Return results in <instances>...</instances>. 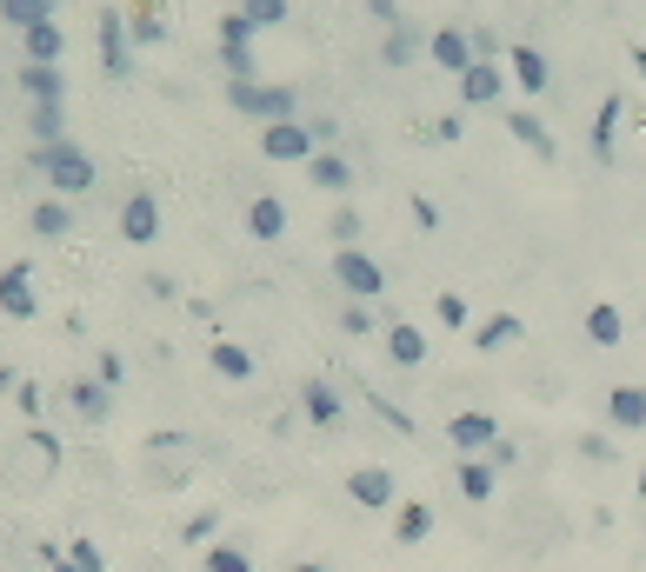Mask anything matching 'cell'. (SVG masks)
Returning <instances> with one entry per match:
<instances>
[{"label": "cell", "mask_w": 646, "mask_h": 572, "mask_svg": "<svg viewBox=\"0 0 646 572\" xmlns=\"http://www.w3.org/2000/svg\"><path fill=\"white\" fill-rule=\"evenodd\" d=\"M34 167L47 174L54 200L94 194V153H88V147H73V140H60V147H34Z\"/></svg>", "instance_id": "1"}, {"label": "cell", "mask_w": 646, "mask_h": 572, "mask_svg": "<svg viewBox=\"0 0 646 572\" xmlns=\"http://www.w3.org/2000/svg\"><path fill=\"white\" fill-rule=\"evenodd\" d=\"M334 287L367 306V300L387 293V267H380L373 254H360V247H334Z\"/></svg>", "instance_id": "2"}, {"label": "cell", "mask_w": 646, "mask_h": 572, "mask_svg": "<svg viewBox=\"0 0 646 572\" xmlns=\"http://www.w3.org/2000/svg\"><path fill=\"white\" fill-rule=\"evenodd\" d=\"M500 440H507V433H500V420H494V413H480V406H466V413H453V420H447V446H453L460 459H487Z\"/></svg>", "instance_id": "3"}, {"label": "cell", "mask_w": 646, "mask_h": 572, "mask_svg": "<svg viewBox=\"0 0 646 572\" xmlns=\"http://www.w3.org/2000/svg\"><path fill=\"white\" fill-rule=\"evenodd\" d=\"M261 153L287 160V167H307L320 153V133H313V120H280V127H261Z\"/></svg>", "instance_id": "4"}, {"label": "cell", "mask_w": 646, "mask_h": 572, "mask_svg": "<svg viewBox=\"0 0 646 572\" xmlns=\"http://www.w3.org/2000/svg\"><path fill=\"white\" fill-rule=\"evenodd\" d=\"M94 34H101V67H107V80H134L127 14H120V8H101V14H94Z\"/></svg>", "instance_id": "5"}, {"label": "cell", "mask_w": 646, "mask_h": 572, "mask_svg": "<svg viewBox=\"0 0 646 572\" xmlns=\"http://www.w3.org/2000/svg\"><path fill=\"white\" fill-rule=\"evenodd\" d=\"M347 500H354L360 513H387V506H400L393 466H354V472H347Z\"/></svg>", "instance_id": "6"}, {"label": "cell", "mask_w": 646, "mask_h": 572, "mask_svg": "<svg viewBox=\"0 0 646 572\" xmlns=\"http://www.w3.org/2000/svg\"><path fill=\"white\" fill-rule=\"evenodd\" d=\"M120 240H127V247H153V240H160V200L147 187H134L120 200Z\"/></svg>", "instance_id": "7"}, {"label": "cell", "mask_w": 646, "mask_h": 572, "mask_svg": "<svg viewBox=\"0 0 646 572\" xmlns=\"http://www.w3.org/2000/svg\"><path fill=\"white\" fill-rule=\"evenodd\" d=\"M300 413H307L320 433H341V427H347V399H341L334 380H307V386H300Z\"/></svg>", "instance_id": "8"}, {"label": "cell", "mask_w": 646, "mask_h": 572, "mask_svg": "<svg viewBox=\"0 0 646 572\" xmlns=\"http://www.w3.org/2000/svg\"><path fill=\"white\" fill-rule=\"evenodd\" d=\"M427 60H434L440 73H466V67H473V27H460V21L434 27V34H427Z\"/></svg>", "instance_id": "9"}, {"label": "cell", "mask_w": 646, "mask_h": 572, "mask_svg": "<svg viewBox=\"0 0 646 572\" xmlns=\"http://www.w3.org/2000/svg\"><path fill=\"white\" fill-rule=\"evenodd\" d=\"M0 313H8V319H34V313H41V293H34V273H27V260L0 267Z\"/></svg>", "instance_id": "10"}, {"label": "cell", "mask_w": 646, "mask_h": 572, "mask_svg": "<svg viewBox=\"0 0 646 572\" xmlns=\"http://www.w3.org/2000/svg\"><path fill=\"white\" fill-rule=\"evenodd\" d=\"M240 226H247L261 247H274V240H287V200L280 194H254L247 213H240Z\"/></svg>", "instance_id": "11"}, {"label": "cell", "mask_w": 646, "mask_h": 572, "mask_svg": "<svg viewBox=\"0 0 646 572\" xmlns=\"http://www.w3.org/2000/svg\"><path fill=\"white\" fill-rule=\"evenodd\" d=\"M507 80H514L520 94H533V101H540V94L553 87V67H546V54H540V47H507Z\"/></svg>", "instance_id": "12"}, {"label": "cell", "mask_w": 646, "mask_h": 572, "mask_svg": "<svg viewBox=\"0 0 646 572\" xmlns=\"http://www.w3.org/2000/svg\"><path fill=\"white\" fill-rule=\"evenodd\" d=\"M507 94V73H500V60H473L466 73H460V101L466 107H494Z\"/></svg>", "instance_id": "13"}, {"label": "cell", "mask_w": 646, "mask_h": 572, "mask_svg": "<svg viewBox=\"0 0 646 572\" xmlns=\"http://www.w3.org/2000/svg\"><path fill=\"white\" fill-rule=\"evenodd\" d=\"M607 427L613 433H639L646 427V386H607Z\"/></svg>", "instance_id": "14"}, {"label": "cell", "mask_w": 646, "mask_h": 572, "mask_svg": "<svg viewBox=\"0 0 646 572\" xmlns=\"http://www.w3.org/2000/svg\"><path fill=\"white\" fill-rule=\"evenodd\" d=\"M453 486H460V500L487 506V500L500 493V466H494V459H460V466H453Z\"/></svg>", "instance_id": "15"}, {"label": "cell", "mask_w": 646, "mask_h": 572, "mask_svg": "<svg viewBox=\"0 0 646 572\" xmlns=\"http://www.w3.org/2000/svg\"><path fill=\"white\" fill-rule=\"evenodd\" d=\"M520 340H527V319H520V313H494V319L473 326V347H480V353H507V347H520Z\"/></svg>", "instance_id": "16"}, {"label": "cell", "mask_w": 646, "mask_h": 572, "mask_svg": "<svg viewBox=\"0 0 646 572\" xmlns=\"http://www.w3.org/2000/svg\"><path fill=\"white\" fill-rule=\"evenodd\" d=\"M67 406L88 427H101L107 413H114V386H101V380H67Z\"/></svg>", "instance_id": "17"}, {"label": "cell", "mask_w": 646, "mask_h": 572, "mask_svg": "<svg viewBox=\"0 0 646 572\" xmlns=\"http://www.w3.org/2000/svg\"><path fill=\"white\" fill-rule=\"evenodd\" d=\"M60 54H67V27H60V21H41V27L21 34V60H34V67H60Z\"/></svg>", "instance_id": "18"}, {"label": "cell", "mask_w": 646, "mask_h": 572, "mask_svg": "<svg viewBox=\"0 0 646 572\" xmlns=\"http://www.w3.org/2000/svg\"><path fill=\"white\" fill-rule=\"evenodd\" d=\"M307 180H313L320 194H347V187H354V160L327 147V153H313V160H307Z\"/></svg>", "instance_id": "19"}, {"label": "cell", "mask_w": 646, "mask_h": 572, "mask_svg": "<svg viewBox=\"0 0 646 572\" xmlns=\"http://www.w3.org/2000/svg\"><path fill=\"white\" fill-rule=\"evenodd\" d=\"M21 101H27V107H41V101H67V73H60V67H34V60H21Z\"/></svg>", "instance_id": "20"}, {"label": "cell", "mask_w": 646, "mask_h": 572, "mask_svg": "<svg viewBox=\"0 0 646 572\" xmlns=\"http://www.w3.org/2000/svg\"><path fill=\"white\" fill-rule=\"evenodd\" d=\"M434 533V506L427 500H400L393 506V546H427Z\"/></svg>", "instance_id": "21"}, {"label": "cell", "mask_w": 646, "mask_h": 572, "mask_svg": "<svg viewBox=\"0 0 646 572\" xmlns=\"http://www.w3.org/2000/svg\"><path fill=\"white\" fill-rule=\"evenodd\" d=\"M387 353H393V366H427V334L414 319H393L387 326Z\"/></svg>", "instance_id": "22"}, {"label": "cell", "mask_w": 646, "mask_h": 572, "mask_svg": "<svg viewBox=\"0 0 646 572\" xmlns=\"http://www.w3.org/2000/svg\"><path fill=\"white\" fill-rule=\"evenodd\" d=\"M207 366L220 373V380H254V353L247 347H240V340H207Z\"/></svg>", "instance_id": "23"}, {"label": "cell", "mask_w": 646, "mask_h": 572, "mask_svg": "<svg viewBox=\"0 0 646 572\" xmlns=\"http://www.w3.org/2000/svg\"><path fill=\"white\" fill-rule=\"evenodd\" d=\"M507 133H514L520 147H533L540 160H560V147H553V133H546V120H540L533 107H520V114H507Z\"/></svg>", "instance_id": "24"}, {"label": "cell", "mask_w": 646, "mask_h": 572, "mask_svg": "<svg viewBox=\"0 0 646 572\" xmlns=\"http://www.w3.org/2000/svg\"><path fill=\"white\" fill-rule=\"evenodd\" d=\"M420 47H427V40H420V27H407V21H400V27H387V40H380V60L400 73V67H414V60H420Z\"/></svg>", "instance_id": "25"}, {"label": "cell", "mask_w": 646, "mask_h": 572, "mask_svg": "<svg viewBox=\"0 0 646 572\" xmlns=\"http://www.w3.org/2000/svg\"><path fill=\"white\" fill-rule=\"evenodd\" d=\"M254 34H261V27H254L247 14H240V8H227V14H220V54H227V60L254 54Z\"/></svg>", "instance_id": "26"}, {"label": "cell", "mask_w": 646, "mask_h": 572, "mask_svg": "<svg viewBox=\"0 0 646 572\" xmlns=\"http://www.w3.org/2000/svg\"><path fill=\"white\" fill-rule=\"evenodd\" d=\"M587 340H593V347H620V340H626L620 306H607V300H593V306H587Z\"/></svg>", "instance_id": "27"}, {"label": "cell", "mask_w": 646, "mask_h": 572, "mask_svg": "<svg viewBox=\"0 0 646 572\" xmlns=\"http://www.w3.org/2000/svg\"><path fill=\"white\" fill-rule=\"evenodd\" d=\"M27 226H34L41 240H67V233H73V207H67V200H34Z\"/></svg>", "instance_id": "28"}, {"label": "cell", "mask_w": 646, "mask_h": 572, "mask_svg": "<svg viewBox=\"0 0 646 572\" xmlns=\"http://www.w3.org/2000/svg\"><path fill=\"white\" fill-rule=\"evenodd\" d=\"M27 133H34L41 147H60V140H67V114H60V101H41V107H27Z\"/></svg>", "instance_id": "29"}, {"label": "cell", "mask_w": 646, "mask_h": 572, "mask_svg": "<svg viewBox=\"0 0 646 572\" xmlns=\"http://www.w3.org/2000/svg\"><path fill=\"white\" fill-rule=\"evenodd\" d=\"M620 94H607L600 101V114H593V160H613V133H620Z\"/></svg>", "instance_id": "30"}, {"label": "cell", "mask_w": 646, "mask_h": 572, "mask_svg": "<svg viewBox=\"0 0 646 572\" xmlns=\"http://www.w3.org/2000/svg\"><path fill=\"white\" fill-rule=\"evenodd\" d=\"M127 40H140V47H160V40H168V21H160L153 0H140V8L127 14Z\"/></svg>", "instance_id": "31"}, {"label": "cell", "mask_w": 646, "mask_h": 572, "mask_svg": "<svg viewBox=\"0 0 646 572\" xmlns=\"http://www.w3.org/2000/svg\"><path fill=\"white\" fill-rule=\"evenodd\" d=\"M227 107L247 114V120H267V87L261 80H227Z\"/></svg>", "instance_id": "32"}, {"label": "cell", "mask_w": 646, "mask_h": 572, "mask_svg": "<svg viewBox=\"0 0 646 572\" xmlns=\"http://www.w3.org/2000/svg\"><path fill=\"white\" fill-rule=\"evenodd\" d=\"M54 8H60V0H8V8H0V21H8L14 34H27V27L54 21Z\"/></svg>", "instance_id": "33"}, {"label": "cell", "mask_w": 646, "mask_h": 572, "mask_svg": "<svg viewBox=\"0 0 646 572\" xmlns=\"http://www.w3.org/2000/svg\"><path fill=\"white\" fill-rule=\"evenodd\" d=\"M200 565H207V572H254V552H247V546H233V539H220V546L200 552Z\"/></svg>", "instance_id": "34"}, {"label": "cell", "mask_w": 646, "mask_h": 572, "mask_svg": "<svg viewBox=\"0 0 646 572\" xmlns=\"http://www.w3.org/2000/svg\"><path fill=\"white\" fill-rule=\"evenodd\" d=\"M60 559H67V565H73V572H107V552H101V546H94V539H73V546H67V552H60Z\"/></svg>", "instance_id": "35"}, {"label": "cell", "mask_w": 646, "mask_h": 572, "mask_svg": "<svg viewBox=\"0 0 646 572\" xmlns=\"http://www.w3.org/2000/svg\"><path fill=\"white\" fill-rule=\"evenodd\" d=\"M233 8L247 14L254 27H280V21H287V0H233Z\"/></svg>", "instance_id": "36"}, {"label": "cell", "mask_w": 646, "mask_h": 572, "mask_svg": "<svg viewBox=\"0 0 646 572\" xmlns=\"http://www.w3.org/2000/svg\"><path fill=\"white\" fill-rule=\"evenodd\" d=\"M94 380H101V386H114V393H120V386H127V360H120V353H114V347H101V360H94Z\"/></svg>", "instance_id": "37"}, {"label": "cell", "mask_w": 646, "mask_h": 572, "mask_svg": "<svg viewBox=\"0 0 646 572\" xmlns=\"http://www.w3.org/2000/svg\"><path fill=\"white\" fill-rule=\"evenodd\" d=\"M214 533H220V513H214V506H207V513H194V520H187V526H181V546H207V539H214Z\"/></svg>", "instance_id": "38"}, {"label": "cell", "mask_w": 646, "mask_h": 572, "mask_svg": "<svg viewBox=\"0 0 646 572\" xmlns=\"http://www.w3.org/2000/svg\"><path fill=\"white\" fill-rule=\"evenodd\" d=\"M341 334H354V340H367V334H373V313H367L360 300H347V306H341Z\"/></svg>", "instance_id": "39"}, {"label": "cell", "mask_w": 646, "mask_h": 572, "mask_svg": "<svg viewBox=\"0 0 646 572\" xmlns=\"http://www.w3.org/2000/svg\"><path fill=\"white\" fill-rule=\"evenodd\" d=\"M327 233H334V247H354V240H360V213H354V207H341V213L327 220Z\"/></svg>", "instance_id": "40"}, {"label": "cell", "mask_w": 646, "mask_h": 572, "mask_svg": "<svg viewBox=\"0 0 646 572\" xmlns=\"http://www.w3.org/2000/svg\"><path fill=\"white\" fill-rule=\"evenodd\" d=\"M434 313H440L447 334H460V326H466V300H460V293H440V300H434Z\"/></svg>", "instance_id": "41"}, {"label": "cell", "mask_w": 646, "mask_h": 572, "mask_svg": "<svg viewBox=\"0 0 646 572\" xmlns=\"http://www.w3.org/2000/svg\"><path fill=\"white\" fill-rule=\"evenodd\" d=\"M367 399H373V413H380V420H387L393 433H414V420H407V413H400V406H393L387 393H367Z\"/></svg>", "instance_id": "42"}, {"label": "cell", "mask_w": 646, "mask_h": 572, "mask_svg": "<svg viewBox=\"0 0 646 572\" xmlns=\"http://www.w3.org/2000/svg\"><path fill=\"white\" fill-rule=\"evenodd\" d=\"M14 406H21L27 420H41V386H34V380H21V386H14Z\"/></svg>", "instance_id": "43"}, {"label": "cell", "mask_w": 646, "mask_h": 572, "mask_svg": "<svg viewBox=\"0 0 646 572\" xmlns=\"http://www.w3.org/2000/svg\"><path fill=\"white\" fill-rule=\"evenodd\" d=\"M414 220H420V233H434V226H440V207H434L427 194H414Z\"/></svg>", "instance_id": "44"}, {"label": "cell", "mask_w": 646, "mask_h": 572, "mask_svg": "<svg viewBox=\"0 0 646 572\" xmlns=\"http://www.w3.org/2000/svg\"><path fill=\"white\" fill-rule=\"evenodd\" d=\"M147 293H153V300H181V287H174V273H147Z\"/></svg>", "instance_id": "45"}, {"label": "cell", "mask_w": 646, "mask_h": 572, "mask_svg": "<svg viewBox=\"0 0 646 572\" xmlns=\"http://www.w3.org/2000/svg\"><path fill=\"white\" fill-rule=\"evenodd\" d=\"M494 54H500V40L487 27H473V60H494Z\"/></svg>", "instance_id": "46"}, {"label": "cell", "mask_w": 646, "mask_h": 572, "mask_svg": "<svg viewBox=\"0 0 646 572\" xmlns=\"http://www.w3.org/2000/svg\"><path fill=\"white\" fill-rule=\"evenodd\" d=\"M367 14L387 21V27H400V0H367Z\"/></svg>", "instance_id": "47"}, {"label": "cell", "mask_w": 646, "mask_h": 572, "mask_svg": "<svg viewBox=\"0 0 646 572\" xmlns=\"http://www.w3.org/2000/svg\"><path fill=\"white\" fill-rule=\"evenodd\" d=\"M580 453H587V459H613V453H620V446H607V440H600V433H587V440H580Z\"/></svg>", "instance_id": "48"}, {"label": "cell", "mask_w": 646, "mask_h": 572, "mask_svg": "<svg viewBox=\"0 0 646 572\" xmlns=\"http://www.w3.org/2000/svg\"><path fill=\"white\" fill-rule=\"evenodd\" d=\"M466 127H460V114H447V120H434V140H460Z\"/></svg>", "instance_id": "49"}, {"label": "cell", "mask_w": 646, "mask_h": 572, "mask_svg": "<svg viewBox=\"0 0 646 572\" xmlns=\"http://www.w3.org/2000/svg\"><path fill=\"white\" fill-rule=\"evenodd\" d=\"M487 459H494V466H520V446H514V440H500V446H494Z\"/></svg>", "instance_id": "50"}, {"label": "cell", "mask_w": 646, "mask_h": 572, "mask_svg": "<svg viewBox=\"0 0 646 572\" xmlns=\"http://www.w3.org/2000/svg\"><path fill=\"white\" fill-rule=\"evenodd\" d=\"M287 572H334V565H327V559H293Z\"/></svg>", "instance_id": "51"}, {"label": "cell", "mask_w": 646, "mask_h": 572, "mask_svg": "<svg viewBox=\"0 0 646 572\" xmlns=\"http://www.w3.org/2000/svg\"><path fill=\"white\" fill-rule=\"evenodd\" d=\"M633 73H639V80H646V47H633Z\"/></svg>", "instance_id": "52"}, {"label": "cell", "mask_w": 646, "mask_h": 572, "mask_svg": "<svg viewBox=\"0 0 646 572\" xmlns=\"http://www.w3.org/2000/svg\"><path fill=\"white\" fill-rule=\"evenodd\" d=\"M639 500H646V466H639Z\"/></svg>", "instance_id": "53"}, {"label": "cell", "mask_w": 646, "mask_h": 572, "mask_svg": "<svg viewBox=\"0 0 646 572\" xmlns=\"http://www.w3.org/2000/svg\"><path fill=\"white\" fill-rule=\"evenodd\" d=\"M0 8H8V0H0Z\"/></svg>", "instance_id": "54"}, {"label": "cell", "mask_w": 646, "mask_h": 572, "mask_svg": "<svg viewBox=\"0 0 646 572\" xmlns=\"http://www.w3.org/2000/svg\"><path fill=\"white\" fill-rule=\"evenodd\" d=\"M639 572H646V565H639Z\"/></svg>", "instance_id": "55"}]
</instances>
